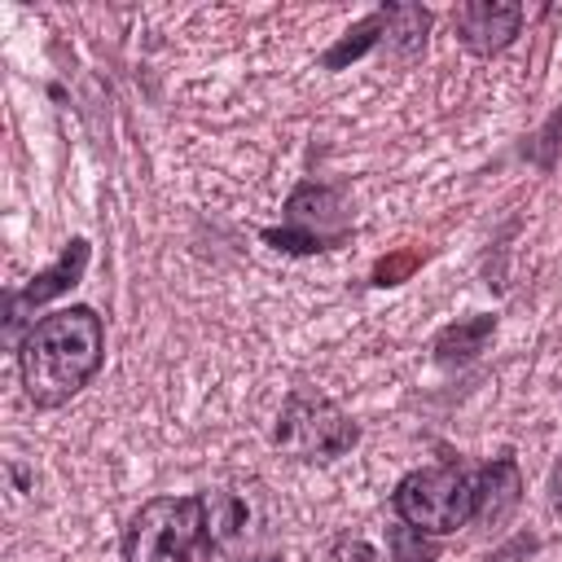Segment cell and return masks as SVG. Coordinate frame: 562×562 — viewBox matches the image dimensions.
<instances>
[{
    "label": "cell",
    "mask_w": 562,
    "mask_h": 562,
    "mask_svg": "<svg viewBox=\"0 0 562 562\" xmlns=\"http://www.w3.org/2000/svg\"><path fill=\"white\" fill-rule=\"evenodd\" d=\"M391 505L400 514V522L426 531V536H448L474 522L479 514V470L465 465H430V470H413L395 483Z\"/></svg>",
    "instance_id": "cell-3"
},
{
    "label": "cell",
    "mask_w": 562,
    "mask_h": 562,
    "mask_svg": "<svg viewBox=\"0 0 562 562\" xmlns=\"http://www.w3.org/2000/svg\"><path fill=\"white\" fill-rule=\"evenodd\" d=\"M338 558H342V562H373V549H369L364 540H342V544H338Z\"/></svg>",
    "instance_id": "cell-15"
},
{
    "label": "cell",
    "mask_w": 562,
    "mask_h": 562,
    "mask_svg": "<svg viewBox=\"0 0 562 562\" xmlns=\"http://www.w3.org/2000/svg\"><path fill=\"white\" fill-rule=\"evenodd\" d=\"M457 22V40L474 53V57H492L505 44H514L518 26H522V4H505V0H470L452 13Z\"/></svg>",
    "instance_id": "cell-6"
},
{
    "label": "cell",
    "mask_w": 562,
    "mask_h": 562,
    "mask_svg": "<svg viewBox=\"0 0 562 562\" xmlns=\"http://www.w3.org/2000/svg\"><path fill=\"white\" fill-rule=\"evenodd\" d=\"M426 26H430V13L426 9H417V4H391V26H386L382 48H391L395 57H417L426 48Z\"/></svg>",
    "instance_id": "cell-12"
},
{
    "label": "cell",
    "mask_w": 562,
    "mask_h": 562,
    "mask_svg": "<svg viewBox=\"0 0 562 562\" xmlns=\"http://www.w3.org/2000/svg\"><path fill=\"white\" fill-rule=\"evenodd\" d=\"M417 259H422L417 250H404V255H395V259H382V263L373 268V281H378V285H395L400 277H408V272L417 268Z\"/></svg>",
    "instance_id": "cell-14"
},
{
    "label": "cell",
    "mask_w": 562,
    "mask_h": 562,
    "mask_svg": "<svg viewBox=\"0 0 562 562\" xmlns=\"http://www.w3.org/2000/svg\"><path fill=\"white\" fill-rule=\"evenodd\" d=\"M386 549H391V562H435L439 558V544L435 536L408 527V522H395L386 531Z\"/></svg>",
    "instance_id": "cell-13"
},
{
    "label": "cell",
    "mask_w": 562,
    "mask_h": 562,
    "mask_svg": "<svg viewBox=\"0 0 562 562\" xmlns=\"http://www.w3.org/2000/svg\"><path fill=\"white\" fill-rule=\"evenodd\" d=\"M206 531L202 549L215 562H281V509L259 479H237L202 492Z\"/></svg>",
    "instance_id": "cell-2"
},
{
    "label": "cell",
    "mask_w": 562,
    "mask_h": 562,
    "mask_svg": "<svg viewBox=\"0 0 562 562\" xmlns=\"http://www.w3.org/2000/svg\"><path fill=\"white\" fill-rule=\"evenodd\" d=\"M356 439H360V426L316 391H290L272 430V443L299 461H334L351 452Z\"/></svg>",
    "instance_id": "cell-5"
},
{
    "label": "cell",
    "mask_w": 562,
    "mask_h": 562,
    "mask_svg": "<svg viewBox=\"0 0 562 562\" xmlns=\"http://www.w3.org/2000/svg\"><path fill=\"white\" fill-rule=\"evenodd\" d=\"M553 509H558V518H562V461H558V470H553Z\"/></svg>",
    "instance_id": "cell-16"
},
{
    "label": "cell",
    "mask_w": 562,
    "mask_h": 562,
    "mask_svg": "<svg viewBox=\"0 0 562 562\" xmlns=\"http://www.w3.org/2000/svg\"><path fill=\"white\" fill-rule=\"evenodd\" d=\"M206 531L202 496H154L123 527V562H189Z\"/></svg>",
    "instance_id": "cell-4"
},
{
    "label": "cell",
    "mask_w": 562,
    "mask_h": 562,
    "mask_svg": "<svg viewBox=\"0 0 562 562\" xmlns=\"http://www.w3.org/2000/svg\"><path fill=\"white\" fill-rule=\"evenodd\" d=\"M88 255H92V250H88V241H83V237H70V241H66V250H61L44 272H35V277H31V285H22L18 294H9V303H4L9 325H18L26 307H40V303H48L53 294H61V290L79 285V277H83V268H88Z\"/></svg>",
    "instance_id": "cell-8"
},
{
    "label": "cell",
    "mask_w": 562,
    "mask_h": 562,
    "mask_svg": "<svg viewBox=\"0 0 562 562\" xmlns=\"http://www.w3.org/2000/svg\"><path fill=\"white\" fill-rule=\"evenodd\" d=\"M522 501V474L514 465V457H496L479 470V514L474 522L483 527H501Z\"/></svg>",
    "instance_id": "cell-9"
},
{
    "label": "cell",
    "mask_w": 562,
    "mask_h": 562,
    "mask_svg": "<svg viewBox=\"0 0 562 562\" xmlns=\"http://www.w3.org/2000/svg\"><path fill=\"white\" fill-rule=\"evenodd\" d=\"M492 329H496V316L457 321V325H448V329L435 334V356H439L443 364H452V360H474V356L487 347Z\"/></svg>",
    "instance_id": "cell-11"
},
{
    "label": "cell",
    "mask_w": 562,
    "mask_h": 562,
    "mask_svg": "<svg viewBox=\"0 0 562 562\" xmlns=\"http://www.w3.org/2000/svg\"><path fill=\"white\" fill-rule=\"evenodd\" d=\"M386 26H391V4L364 13L356 26L342 31V40L321 57V66H325V70H342L347 61H356V57H364L373 44H382V40H386Z\"/></svg>",
    "instance_id": "cell-10"
},
{
    "label": "cell",
    "mask_w": 562,
    "mask_h": 562,
    "mask_svg": "<svg viewBox=\"0 0 562 562\" xmlns=\"http://www.w3.org/2000/svg\"><path fill=\"white\" fill-rule=\"evenodd\" d=\"M105 360V325L92 307H61L40 316L18 342L22 386L35 408H57L79 395Z\"/></svg>",
    "instance_id": "cell-1"
},
{
    "label": "cell",
    "mask_w": 562,
    "mask_h": 562,
    "mask_svg": "<svg viewBox=\"0 0 562 562\" xmlns=\"http://www.w3.org/2000/svg\"><path fill=\"white\" fill-rule=\"evenodd\" d=\"M285 224H294V228L329 241V250H338L347 241V202L329 184H299L285 198Z\"/></svg>",
    "instance_id": "cell-7"
}]
</instances>
